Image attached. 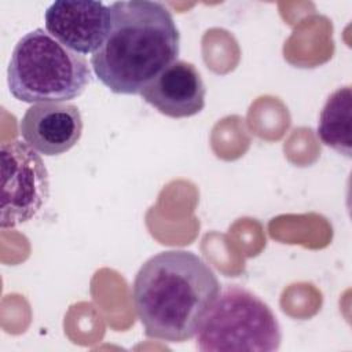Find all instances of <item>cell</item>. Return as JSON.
Listing matches in <instances>:
<instances>
[{
	"label": "cell",
	"mask_w": 352,
	"mask_h": 352,
	"mask_svg": "<svg viewBox=\"0 0 352 352\" xmlns=\"http://www.w3.org/2000/svg\"><path fill=\"white\" fill-rule=\"evenodd\" d=\"M220 293L214 271L188 250H165L139 268L133 304L146 336L168 342L192 338Z\"/></svg>",
	"instance_id": "cell-1"
},
{
	"label": "cell",
	"mask_w": 352,
	"mask_h": 352,
	"mask_svg": "<svg viewBox=\"0 0 352 352\" xmlns=\"http://www.w3.org/2000/svg\"><path fill=\"white\" fill-rule=\"evenodd\" d=\"M111 26L91 56L98 80L111 92L140 95L165 67L177 60L180 33L165 4L122 0L110 6Z\"/></svg>",
	"instance_id": "cell-2"
},
{
	"label": "cell",
	"mask_w": 352,
	"mask_h": 352,
	"mask_svg": "<svg viewBox=\"0 0 352 352\" xmlns=\"http://www.w3.org/2000/svg\"><path fill=\"white\" fill-rule=\"evenodd\" d=\"M91 80L87 59L43 28L30 30L18 40L7 69L11 95L25 103H62L76 99Z\"/></svg>",
	"instance_id": "cell-3"
},
{
	"label": "cell",
	"mask_w": 352,
	"mask_h": 352,
	"mask_svg": "<svg viewBox=\"0 0 352 352\" xmlns=\"http://www.w3.org/2000/svg\"><path fill=\"white\" fill-rule=\"evenodd\" d=\"M202 352L276 351L280 326L271 308L254 293L238 285L220 290L195 334Z\"/></svg>",
	"instance_id": "cell-4"
},
{
	"label": "cell",
	"mask_w": 352,
	"mask_h": 352,
	"mask_svg": "<svg viewBox=\"0 0 352 352\" xmlns=\"http://www.w3.org/2000/svg\"><path fill=\"white\" fill-rule=\"evenodd\" d=\"M0 162V226L14 228L29 221L47 202L48 170L40 154L21 140L1 144Z\"/></svg>",
	"instance_id": "cell-5"
},
{
	"label": "cell",
	"mask_w": 352,
	"mask_h": 352,
	"mask_svg": "<svg viewBox=\"0 0 352 352\" xmlns=\"http://www.w3.org/2000/svg\"><path fill=\"white\" fill-rule=\"evenodd\" d=\"M45 30L77 54H94L104 43L110 26V7L95 0H56L44 14Z\"/></svg>",
	"instance_id": "cell-6"
},
{
	"label": "cell",
	"mask_w": 352,
	"mask_h": 352,
	"mask_svg": "<svg viewBox=\"0 0 352 352\" xmlns=\"http://www.w3.org/2000/svg\"><path fill=\"white\" fill-rule=\"evenodd\" d=\"M25 143L47 157L69 151L81 138L82 118L73 103H38L30 106L19 121Z\"/></svg>",
	"instance_id": "cell-7"
},
{
	"label": "cell",
	"mask_w": 352,
	"mask_h": 352,
	"mask_svg": "<svg viewBox=\"0 0 352 352\" xmlns=\"http://www.w3.org/2000/svg\"><path fill=\"white\" fill-rule=\"evenodd\" d=\"M206 88L197 67L175 60L140 92L146 103L170 118H186L205 107Z\"/></svg>",
	"instance_id": "cell-8"
},
{
	"label": "cell",
	"mask_w": 352,
	"mask_h": 352,
	"mask_svg": "<svg viewBox=\"0 0 352 352\" xmlns=\"http://www.w3.org/2000/svg\"><path fill=\"white\" fill-rule=\"evenodd\" d=\"M318 136L324 146L351 157L352 92L349 85L336 89L327 98L319 116Z\"/></svg>",
	"instance_id": "cell-9"
}]
</instances>
